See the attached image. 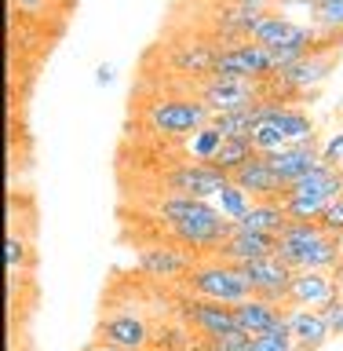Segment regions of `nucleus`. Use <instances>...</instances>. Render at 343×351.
I'll use <instances>...</instances> for the list:
<instances>
[{
  "mask_svg": "<svg viewBox=\"0 0 343 351\" xmlns=\"http://www.w3.org/2000/svg\"><path fill=\"white\" fill-rule=\"evenodd\" d=\"M223 132H219L212 121L208 125H201L194 132V136H186L183 143H179V154L186 161H201V165H212L216 161V154H219V147H223Z\"/></svg>",
  "mask_w": 343,
  "mask_h": 351,
  "instance_id": "obj_23",
  "label": "nucleus"
},
{
  "mask_svg": "<svg viewBox=\"0 0 343 351\" xmlns=\"http://www.w3.org/2000/svg\"><path fill=\"white\" fill-rule=\"evenodd\" d=\"M95 337L103 340L106 348L114 351H147L153 344L150 322L131 307H117V311H106L95 326Z\"/></svg>",
  "mask_w": 343,
  "mask_h": 351,
  "instance_id": "obj_9",
  "label": "nucleus"
},
{
  "mask_svg": "<svg viewBox=\"0 0 343 351\" xmlns=\"http://www.w3.org/2000/svg\"><path fill=\"white\" fill-rule=\"evenodd\" d=\"M252 143H256L259 154H281V150L292 147L289 136H285V132L274 125V121H259V128L252 132Z\"/></svg>",
  "mask_w": 343,
  "mask_h": 351,
  "instance_id": "obj_28",
  "label": "nucleus"
},
{
  "mask_svg": "<svg viewBox=\"0 0 343 351\" xmlns=\"http://www.w3.org/2000/svg\"><path fill=\"white\" fill-rule=\"evenodd\" d=\"M289 326H292L296 348H303V351H318L333 337V329L325 322V311H314V307H289Z\"/></svg>",
  "mask_w": 343,
  "mask_h": 351,
  "instance_id": "obj_19",
  "label": "nucleus"
},
{
  "mask_svg": "<svg viewBox=\"0 0 343 351\" xmlns=\"http://www.w3.org/2000/svg\"><path fill=\"white\" fill-rule=\"evenodd\" d=\"M318 0H278V11H307V15H314Z\"/></svg>",
  "mask_w": 343,
  "mask_h": 351,
  "instance_id": "obj_34",
  "label": "nucleus"
},
{
  "mask_svg": "<svg viewBox=\"0 0 343 351\" xmlns=\"http://www.w3.org/2000/svg\"><path fill=\"white\" fill-rule=\"evenodd\" d=\"M263 121V99L241 106V110H227V114H212V125L223 132V139H252V132Z\"/></svg>",
  "mask_w": 343,
  "mask_h": 351,
  "instance_id": "obj_21",
  "label": "nucleus"
},
{
  "mask_svg": "<svg viewBox=\"0 0 343 351\" xmlns=\"http://www.w3.org/2000/svg\"><path fill=\"white\" fill-rule=\"evenodd\" d=\"M343 296V285L336 282L333 271H296L289 285V307H314L325 311Z\"/></svg>",
  "mask_w": 343,
  "mask_h": 351,
  "instance_id": "obj_14",
  "label": "nucleus"
},
{
  "mask_svg": "<svg viewBox=\"0 0 343 351\" xmlns=\"http://www.w3.org/2000/svg\"><path fill=\"white\" fill-rule=\"evenodd\" d=\"M322 161L343 172V128H333V132L322 139Z\"/></svg>",
  "mask_w": 343,
  "mask_h": 351,
  "instance_id": "obj_31",
  "label": "nucleus"
},
{
  "mask_svg": "<svg viewBox=\"0 0 343 351\" xmlns=\"http://www.w3.org/2000/svg\"><path fill=\"white\" fill-rule=\"evenodd\" d=\"M241 267H245V278L252 282V293L256 296L289 307V285H292V274H296L289 263H281L278 256H263V260L241 263Z\"/></svg>",
  "mask_w": 343,
  "mask_h": 351,
  "instance_id": "obj_15",
  "label": "nucleus"
},
{
  "mask_svg": "<svg viewBox=\"0 0 343 351\" xmlns=\"http://www.w3.org/2000/svg\"><path fill=\"white\" fill-rule=\"evenodd\" d=\"M208 205H212V202H205V197L168 194V191H164L161 197H153V202H150V213L157 216L164 227H172V223H179V219H190V216H197V213H205Z\"/></svg>",
  "mask_w": 343,
  "mask_h": 351,
  "instance_id": "obj_22",
  "label": "nucleus"
},
{
  "mask_svg": "<svg viewBox=\"0 0 343 351\" xmlns=\"http://www.w3.org/2000/svg\"><path fill=\"white\" fill-rule=\"evenodd\" d=\"M212 205L219 208V216H223V219H230V223H241V219H245V213H249V208L256 205V202H252V197L241 191L234 180H230L223 191L212 197Z\"/></svg>",
  "mask_w": 343,
  "mask_h": 351,
  "instance_id": "obj_27",
  "label": "nucleus"
},
{
  "mask_svg": "<svg viewBox=\"0 0 343 351\" xmlns=\"http://www.w3.org/2000/svg\"><path fill=\"white\" fill-rule=\"evenodd\" d=\"M227 183H230V176L219 172L216 165L186 161V158L168 165V169L161 172V186L168 194H190V197H205V202H212Z\"/></svg>",
  "mask_w": 343,
  "mask_h": 351,
  "instance_id": "obj_8",
  "label": "nucleus"
},
{
  "mask_svg": "<svg viewBox=\"0 0 343 351\" xmlns=\"http://www.w3.org/2000/svg\"><path fill=\"white\" fill-rule=\"evenodd\" d=\"M336 70H340V48H311L307 55H300L292 66L278 70L270 81L278 88H285V92L303 95V92H311V88L325 84Z\"/></svg>",
  "mask_w": 343,
  "mask_h": 351,
  "instance_id": "obj_7",
  "label": "nucleus"
},
{
  "mask_svg": "<svg viewBox=\"0 0 343 351\" xmlns=\"http://www.w3.org/2000/svg\"><path fill=\"white\" fill-rule=\"evenodd\" d=\"M278 249V238L274 234H259V230H249V227H234L230 238L223 241V249L216 252V260H227V263H252V260H263V256H274Z\"/></svg>",
  "mask_w": 343,
  "mask_h": 351,
  "instance_id": "obj_17",
  "label": "nucleus"
},
{
  "mask_svg": "<svg viewBox=\"0 0 343 351\" xmlns=\"http://www.w3.org/2000/svg\"><path fill=\"white\" fill-rule=\"evenodd\" d=\"M311 26L343 33V0H318V8L311 15Z\"/></svg>",
  "mask_w": 343,
  "mask_h": 351,
  "instance_id": "obj_29",
  "label": "nucleus"
},
{
  "mask_svg": "<svg viewBox=\"0 0 343 351\" xmlns=\"http://www.w3.org/2000/svg\"><path fill=\"white\" fill-rule=\"evenodd\" d=\"M281 315H285V307L274 304V300H263V296H249V300H241V304L234 307L238 329H241V333H249V337L267 333V329L278 322Z\"/></svg>",
  "mask_w": 343,
  "mask_h": 351,
  "instance_id": "obj_20",
  "label": "nucleus"
},
{
  "mask_svg": "<svg viewBox=\"0 0 343 351\" xmlns=\"http://www.w3.org/2000/svg\"><path fill=\"white\" fill-rule=\"evenodd\" d=\"M29 263V252H26V238L22 234H15V230H11V234H4V267L15 274V271H22Z\"/></svg>",
  "mask_w": 343,
  "mask_h": 351,
  "instance_id": "obj_30",
  "label": "nucleus"
},
{
  "mask_svg": "<svg viewBox=\"0 0 343 351\" xmlns=\"http://www.w3.org/2000/svg\"><path fill=\"white\" fill-rule=\"evenodd\" d=\"M274 4H278V0H219V4H212V22H208L205 37H212L219 48L249 40L252 26H256L267 11H274Z\"/></svg>",
  "mask_w": 343,
  "mask_h": 351,
  "instance_id": "obj_4",
  "label": "nucleus"
},
{
  "mask_svg": "<svg viewBox=\"0 0 343 351\" xmlns=\"http://www.w3.org/2000/svg\"><path fill=\"white\" fill-rule=\"evenodd\" d=\"M147 351H164V348H147Z\"/></svg>",
  "mask_w": 343,
  "mask_h": 351,
  "instance_id": "obj_37",
  "label": "nucleus"
},
{
  "mask_svg": "<svg viewBox=\"0 0 343 351\" xmlns=\"http://www.w3.org/2000/svg\"><path fill=\"white\" fill-rule=\"evenodd\" d=\"M183 293L190 296H201V300H216V304H227V307H238L241 300H249L252 293V282L245 278V267L241 263H227V260H216V256H205L197 260L186 278L179 282Z\"/></svg>",
  "mask_w": 343,
  "mask_h": 351,
  "instance_id": "obj_2",
  "label": "nucleus"
},
{
  "mask_svg": "<svg viewBox=\"0 0 343 351\" xmlns=\"http://www.w3.org/2000/svg\"><path fill=\"white\" fill-rule=\"evenodd\" d=\"M216 59H219V44L212 37H179V44L168 48L164 66L179 77H190V81H205V77H212Z\"/></svg>",
  "mask_w": 343,
  "mask_h": 351,
  "instance_id": "obj_13",
  "label": "nucleus"
},
{
  "mask_svg": "<svg viewBox=\"0 0 343 351\" xmlns=\"http://www.w3.org/2000/svg\"><path fill=\"white\" fill-rule=\"evenodd\" d=\"M270 165H274V172H278V180L285 183V191L300 180V176L307 169H314L318 161H322V139H307V143H292L289 150H281V154H267Z\"/></svg>",
  "mask_w": 343,
  "mask_h": 351,
  "instance_id": "obj_18",
  "label": "nucleus"
},
{
  "mask_svg": "<svg viewBox=\"0 0 343 351\" xmlns=\"http://www.w3.org/2000/svg\"><path fill=\"white\" fill-rule=\"evenodd\" d=\"M318 223H322L325 234H340V238H343V194L336 197V202H329V208L322 213V219H318Z\"/></svg>",
  "mask_w": 343,
  "mask_h": 351,
  "instance_id": "obj_32",
  "label": "nucleus"
},
{
  "mask_svg": "<svg viewBox=\"0 0 343 351\" xmlns=\"http://www.w3.org/2000/svg\"><path fill=\"white\" fill-rule=\"evenodd\" d=\"M274 256H278L281 263H289L292 271H333L343 260V238L325 234L322 223L289 219V227L278 234Z\"/></svg>",
  "mask_w": 343,
  "mask_h": 351,
  "instance_id": "obj_1",
  "label": "nucleus"
},
{
  "mask_svg": "<svg viewBox=\"0 0 343 351\" xmlns=\"http://www.w3.org/2000/svg\"><path fill=\"white\" fill-rule=\"evenodd\" d=\"M114 77H117V70H114L110 62H99V66H95V84H99V88L114 84Z\"/></svg>",
  "mask_w": 343,
  "mask_h": 351,
  "instance_id": "obj_36",
  "label": "nucleus"
},
{
  "mask_svg": "<svg viewBox=\"0 0 343 351\" xmlns=\"http://www.w3.org/2000/svg\"><path fill=\"white\" fill-rule=\"evenodd\" d=\"M256 143H252V139H227L223 143V147H219V154H216V169L219 172H227V176H234L238 169H241V165H249L252 158H256Z\"/></svg>",
  "mask_w": 343,
  "mask_h": 351,
  "instance_id": "obj_26",
  "label": "nucleus"
},
{
  "mask_svg": "<svg viewBox=\"0 0 343 351\" xmlns=\"http://www.w3.org/2000/svg\"><path fill=\"white\" fill-rule=\"evenodd\" d=\"M230 180H234L252 202H281L285 197V183L278 180V172H274L267 154H256V158H252L249 165H241Z\"/></svg>",
  "mask_w": 343,
  "mask_h": 351,
  "instance_id": "obj_16",
  "label": "nucleus"
},
{
  "mask_svg": "<svg viewBox=\"0 0 343 351\" xmlns=\"http://www.w3.org/2000/svg\"><path fill=\"white\" fill-rule=\"evenodd\" d=\"M212 73H223V77H245V81H267L274 77V59H270V48H263L256 40H238L230 48H219V59H216V70Z\"/></svg>",
  "mask_w": 343,
  "mask_h": 351,
  "instance_id": "obj_11",
  "label": "nucleus"
},
{
  "mask_svg": "<svg viewBox=\"0 0 343 351\" xmlns=\"http://www.w3.org/2000/svg\"><path fill=\"white\" fill-rule=\"evenodd\" d=\"M194 263H197L194 252L175 245V241L147 245V249H139V256H136V267L147 274V278H153V282H183Z\"/></svg>",
  "mask_w": 343,
  "mask_h": 351,
  "instance_id": "obj_12",
  "label": "nucleus"
},
{
  "mask_svg": "<svg viewBox=\"0 0 343 351\" xmlns=\"http://www.w3.org/2000/svg\"><path fill=\"white\" fill-rule=\"evenodd\" d=\"M18 11H26V15H40V11H48L51 0H11Z\"/></svg>",
  "mask_w": 343,
  "mask_h": 351,
  "instance_id": "obj_35",
  "label": "nucleus"
},
{
  "mask_svg": "<svg viewBox=\"0 0 343 351\" xmlns=\"http://www.w3.org/2000/svg\"><path fill=\"white\" fill-rule=\"evenodd\" d=\"M285 213H289V219H303V223H318L322 219V213L329 208V197L314 194V191H300V194H285L281 197Z\"/></svg>",
  "mask_w": 343,
  "mask_h": 351,
  "instance_id": "obj_25",
  "label": "nucleus"
},
{
  "mask_svg": "<svg viewBox=\"0 0 343 351\" xmlns=\"http://www.w3.org/2000/svg\"><path fill=\"white\" fill-rule=\"evenodd\" d=\"M241 227L278 238L281 230L289 227V213H285V205H281V202H256V205H252L249 213H245V219H241Z\"/></svg>",
  "mask_w": 343,
  "mask_h": 351,
  "instance_id": "obj_24",
  "label": "nucleus"
},
{
  "mask_svg": "<svg viewBox=\"0 0 343 351\" xmlns=\"http://www.w3.org/2000/svg\"><path fill=\"white\" fill-rule=\"evenodd\" d=\"M234 227L238 223H230V219L219 216L216 205H208L205 213H197L190 219H179V223H172L164 230H168V241L190 249L197 260H205V256H216V252L223 249V241L230 238V230H234Z\"/></svg>",
  "mask_w": 343,
  "mask_h": 351,
  "instance_id": "obj_5",
  "label": "nucleus"
},
{
  "mask_svg": "<svg viewBox=\"0 0 343 351\" xmlns=\"http://www.w3.org/2000/svg\"><path fill=\"white\" fill-rule=\"evenodd\" d=\"M212 121V110H208L197 95H161L153 103L142 106V125H147L153 136L164 139H186L194 136L201 125Z\"/></svg>",
  "mask_w": 343,
  "mask_h": 351,
  "instance_id": "obj_3",
  "label": "nucleus"
},
{
  "mask_svg": "<svg viewBox=\"0 0 343 351\" xmlns=\"http://www.w3.org/2000/svg\"><path fill=\"white\" fill-rule=\"evenodd\" d=\"M325 322H329V329H333V337H343V296L336 304L325 307Z\"/></svg>",
  "mask_w": 343,
  "mask_h": 351,
  "instance_id": "obj_33",
  "label": "nucleus"
},
{
  "mask_svg": "<svg viewBox=\"0 0 343 351\" xmlns=\"http://www.w3.org/2000/svg\"><path fill=\"white\" fill-rule=\"evenodd\" d=\"M175 318L190 326L201 340H216V337H227L238 329L234 307L216 304V300H201V296H190V293L175 296Z\"/></svg>",
  "mask_w": 343,
  "mask_h": 351,
  "instance_id": "obj_6",
  "label": "nucleus"
},
{
  "mask_svg": "<svg viewBox=\"0 0 343 351\" xmlns=\"http://www.w3.org/2000/svg\"><path fill=\"white\" fill-rule=\"evenodd\" d=\"M190 95L201 99L212 114H227V110H241V106L256 103V99H259V84L245 81V77L212 73V77H205V81H194Z\"/></svg>",
  "mask_w": 343,
  "mask_h": 351,
  "instance_id": "obj_10",
  "label": "nucleus"
}]
</instances>
